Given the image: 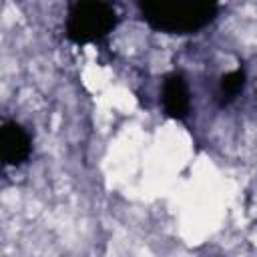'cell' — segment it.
Returning a JSON list of instances; mask_svg holds the SVG:
<instances>
[{
    "instance_id": "6da1fadb",
    "label": "cell",
    "mask_w": 257,
    "mask_h": 257,
    "mask_svg": "<svg viewBox=\"0 0 257 257\" xmlns=\"http://www.w3.org/2000/svg\"><path fill=\"white\" fill-rule=\"evenodd\" d=\"M143 20L167 34H193L217 16V2L209 0H147L139 4Z\"/></svg>"
},
{
    "instance_id": "7a4b0ae2",
    "label": "cell",
    "mask_w": 257,
    "mask_h": 257,
    "mask_svg": "<svg viewBox=\"0 0 257 257\" xmlns=\"http://www.w3.org/2000/svg\"><path fill=\"white\" fill-rule=\"evenodd\" d=\"M116 26V12L100 0L76 2L68 10L66 36L74 44H90L102 40Z\"/></svg>"
},
{
    "instance_id": "3957f363",
    "label": "cell",
    "mask_w": 257,
    "mask_h": 257,
    "mask_svg": "<svg viewBox=\"0 0 257 257\" xmlns=\"http://www.w3.org/2000/svg\"><path fill=\"white\" fill-rule=\"evenodd\" d=\"M0 153L6 165L18 167L30 155V137L22 124L6 120L0 128Z\"/></svg>"
},
{
    "instance_id": "277c9868",
    "label": "cell",
    "mask_w": 257,
    "mask_h": 257,
    "mask_svg": "<svg viewBox=\"0 0 257 257\" xmlns=\"http://www.w3.org/2000/svg\"><path fill=\"white\" fill-rule=\"evenodd\" d=\"M163 106L171 118L183 120L191 108V96L187 82L181 74H169L163 84Z\"/></svg>"
},
{
    "instance_id": "5b68a950",
    "label": "cell",
    "mask_w": 257,
    "mask_h": 257,
    "mask_svg": "<svg viewBox=\"0 0 257 257\" xmlns=\"http://www.w3.org/2000/svg\"><path fill=\"white\" fill-rule=\"evenodd\" d=\"M245 86V72L243 68H237V70H231L227 74L221 76L219 80V100L221 104H229L237 98V94L243 90Z\"/></svg>"
}]
</instances>
